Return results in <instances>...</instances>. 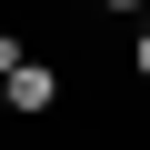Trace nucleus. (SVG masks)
I'll return each mask as SVG.
<instances>
[{
	"label": "nucleus",
	"mask_w": 150,
	"mask_h": 150,
	"mask_svg": "<svg viewBox=\"0 0 150 150\" xmlns=\"http://www.w3.org/2000/svg\"><path fill=\"white\" fill-rule=\"evenodd\" d=\"M0 100H10V120H50V110L70 100V80H60V60H40V50H30L10 80H0Z\"/></svg>",
	"instance_id": "f257e3e1"
},
{
	"label": "nucleus",
	"mask_w": 150,
	"mask_h": 150,
	"mask_svg": "<svg viewBox=\"0 0 150 150\" xmlns=\"http://www.w3.org/2000/svg\"><path fill=\"white\" fill-rule=\"evenodd\" d=\"M20 60H30V40H20L10 20H0V80H10V70H20Z\"/></svg>",
	"instance_id": "f03ea898"
},
{
	"label": "nucleus",
	"mask_w": 150,
	"mask_h": 150,
	"mask_svg": "<svg viewBox=\"0 0 150 150\" xmlns=\"http://www.w3.org/2000/svg\"><path fill=\"white\" fill-rule=\"evenodd\" d=\"M130 80H140V90H150V20H140V30H130Z\"/></svg>",
	"instance_id": "7ed1b4c3"
},
{
	"label": "nucleus",
	"mask_w": 150,
	"mask_h": 150,
	"mask_svg": "<svg viewBox=\"0 0 150 150\" xmlns=\"http://www.w3.org/2000/svg\"><path fill=\"white\" fill-rule=\"evenodd\" d=\"M90 10H120V20H150V0H90Z\"/></svg>",
	"instance_id": "20e7f679"
},
{
	"label": "nucleus",
	"mask_w": 150,
	"mask_h": 150,
	"mask_svg": "<svg viewBox=\"0 0 150 150\" xmlns=\"http://www.w3.org/2000/svg\"><path fill=\"white\" fill-rule=\"evenodd\" d=\"M0 120H10V100H0Z\"/></svg>",
	"instance_id": "39448f33"
}]
</instances>
